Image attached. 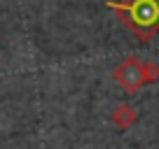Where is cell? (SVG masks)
Segmentation results:
<instances>
[{"label":"cell","mask_w":159,"mask_h":149,"mask_svg":"<svg viewBox=\"0 0 159 149\" xmlns=\"http://www.w3.org/2000/svg\"><path fill=\"white\" fill-rule=\"evenodd\" d=\"M108 7L122 14L124 23L140 40H150L159 30V0H124V2H108Z\"/></svg>","instance_id":"1"},{"label":"cell","mask_w":159,"mask_h":149,"mask_svg":"<svg viewBox=\"0 0 159 149\" xmlns=\"http://www.w3.org/2000/svg\"><path fill=\"white\" fill-rule=\"evenodd\" d=\"M112 77H115V82L126 91H138L140 86L148 82L145 79V65H140L134 56L126 58V61H122V63L115 68Z\"/></svg>","instance_id":"2"},{"label":"cell","mask_w":159,"mask_h":149,"mask_svg":"<svg viewBox=\"0 0 159 149\" xmlns=\"http://www.w3.org/2000/svg\"><path fill=\"white\" fill-rule=\"evenodd\" d=\"M110 119H112V124H117L119 128H129V126L136 121V109L129 107V105H119V107L112 112Z\"/></svg>","instance_id":"3"}]
</instances>
